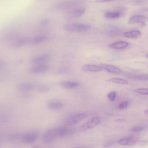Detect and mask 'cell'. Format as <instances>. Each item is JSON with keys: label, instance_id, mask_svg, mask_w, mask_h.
<instances>
[{"label": "cell", "instance_id": "obj_20", "mask_svg": "<svg viewBox=\"0 0 148 148\" xmlns=\"http://www.w3.org/2000/svg\"><path fill=\"white\" fill-rule=\"evenodd\" d=\"M107 81L122 84H126L128 83V82L126 79L118 78H111L108 79Z\"/></svg>", "mask_w": 148, "mask_h": 148}, {"label": "cell", "instance_id": "obj_26", "mask_svg": "<svg viewBox=\"0 0 148 148\" xmlns=\"http://www.w3.org/2000/svg\"><path fill=\"white\" fill-rule=\"evenodd\" d=\"M116 93L114 91H112L109 93L107 95V97L111 101H114L116 97Z\"/></svg>", "mask_w": 148, "mask_h": 148}, {"label": "cell", "instance_id": "obj_4", "mask_svg": "<svg viewBox=\"0 0 148 148\" xmlns=\"http://www.w3.org/2000/svg\"><path fill=\"white\" fill-rule=\"evenodd\" d=\"M38 136V134L37 132H30L23 135L22 137V140L25 143H31L36 140Z\"/></svg>", "mask_w": 148, "mask_h": 148}, {"label": "cell", "instance_id": "obj_30", "mask_svg": "<svg viewBox=\"0 0 148 148\" xmlns=\"http://www.w3.org/2000/svg\"><path fill=\"white\" fill-rule=\"evenodd\" d=\"M114 0H96V2L98 3H103L110 1Z\"/></svg>", "mask_w": 148, "mask_h": 148}, {"label": "cell", "instance_id": "obj_32", "mask_svg": "<svg viewBox=\"0 0 148 148\" xmlns=\"http://www.w3.org/2000/svg\"><path fill=\"white\" fill-rule=\"evenodd\" d=\"M144 0H135V3H142Z\"/></svg>", "mask_w": 148, "mask_h": 148}, {"label": "cell", "instance_id": "obj_23", "mask_svg": "<svg viewBox=\"0 0 148 148\" xmlns=\"http://www.w3.org/2000/svg\"><path fill=\"white\" fill-rule=\"evenodd\" d=\"M129 142V137L124 138L119 140L117 143L121 145H128Z\"/></svg>", "mask_w": 148, "mask_h": 148}, {"label": "cell", "instance_id": "obj_1", "mask_svg": "<svg viewBox=\"0 0 148 148\" xmlns=\"http://www.w3.org/2000/svg\"><path fill=\"white\" fill-rule=\"evenodd\" d=\"M73 132V130L64 127L52 128L47 131L44 134L42 140L45 143H49L56 138L66 136Z\"/></svg>", "mask_w": 148, "mask_h": 148}, {"label": "cell", "instance_id": "obj_16", "mask_svg": "<svg viewBox=\"0 0 148 148\" xmlns=\"http://www.w3.org/2000/svg\"><path fill=\"white\" fill-rule=\"evenodd\" d=\"M130 79L137 80H148V74H142L130 75L128 77Z\"/></svg>", "mask_w": 148, "mask_h": 148}, {"label": "cell", "instance_id": "obj_6", "mask_svg": "<svg viewBox=\"0 0 148 148\" xmlns=\"http://www.w3.org/2000/svg\"><path fill=\"white\" fill-rule=\"evenodd\" d=\"M148 21V18L145 16L136 15L131 16L128 22L130 24L143 23Z\"/></svg>", "mask_w": 148, "mask_h": 148}, {"label": "cell", "instance_id": "obj_7", "mask_svg": "<svg viewBox=\"0 0 148 148\" xmlns=\"http://www.w3.org/2000/svg\"><path fill=\"white\" fill-rule=\"evenodd\" d=\"M85 12L83 8H78L71 10L67 13V16L70 18H78L82 15Z\"/></svg>", "mask_w": 148, "mask_h": 148}, {"label": "cell", "instance_id": "obj_11", "mask_svg": "<svg viewBox=\"0 0 148 148\" xmlns=\"http://www.w3.org/2000/svg\"><path fill=\"white\" fill-rule=\"evenodd\" d=\"M128 43L125 41H118L112 43L109 45L110 48L116 49H124L128 45Z\"/></svg>", "mask_w": 148, "mask_h": 148}, {"label": "cell", "instance_id": "obj_31", "mask_svg": "<svg viewBox=\"0 0 148 148\" xmlns=\"http://www.w3.org/2000/svg\"><path fill=\"white\" fill-rule=\"evenodd\" d=\"M125 119H116L114 120V121L116 123H122L124 122Z\"/></svg>", "mask_w": 148, "mask_h": 148}, {"label": "cell", "instance_id": "obj_5", "mask_svg": "<svg viewBox=\"0 0 148 148\" xmlns=\"http://www.w3.org/2000/svg\"><path fill=\"white\" fill-rule=\"evenodd\" d=\"M100 121V119L98 117H94L88 122L83 124L81 127V130L82 131H84L88 128H93L99 124Z\"/></svg>", "mask_w": 148, "mask_h": 148}, {"label": "cell", "instance_id": "obj_27", "mask_svg": "<svg viewBox=\"0 0 148 148\" xmlns=\"http://www.w3.org/2000/svg\"><path fill=\"white\" fill-rule=\"evenodd\" d=\"M38 90L41 92H45L49 90V88L47 86H40L37 88Z\"/></svg>", "mask_w": 148, "mask_h": 148}, {"label": "cell", "instance_id": "obj_18", "mask_svg": "<svg viewBox=\"0 0 148 148\" xmlns=\"http://www.w3.org/2000/svg\"><path fill=\"white\" fill-rule=\"evenodd\" d=\"M121 15V13L119 11H107L105 12L104 16L107 18H118Z\"/></svg>", "mask_w": 148, "mask_h": 148}, {"label": "cell", "instance_id": "obj_29", "mask_svg": "<svg viewBox=\"0 0 148 148\" xmlns=\"http://www.w3.org/2000/svg\"><path fill=\"white\" fill-rule=\"evenodd\" d=\"M136 143H137L138 145L140 146H144L146 145L147 143L145 141H140L137 142Z\"/></svg>", "mask_w": 148, "mask_h": 148}, {"label": "cell", "instance_id": "obj_8", "mask_svg": "<svg viewBox=\"0 0 148 148\" xmlns=\"http://www.w3.org/2000/svg\"><path fill=\"white\" fill-rule=\"evenodd\" d=\"M49 66L45 64H41L31 68L29 71L33 73H39L45 72L48 70Z\"/></svg>", "mask_w": 148, "mask_h": 148}, {"label": "cell", "instance_id": "obj_33", "mask_svg": "<svg viewBox=\"0 0 148 148\" xmlns=\"http://www.w3.org/2000/svg\"><path fill=\"white\" fill-rule=\"evenodd\" d=\"M142 10L144 12H148V7L143 8Z\"/></svg>", "mask_w": 148, "mask_h": 148}, {"label": "cell", "instance_id": "obj_15", "mask_svg": "<svg viewBox=\"0 0 148 148\" xmlns=\"http://www.w3.org/2000/svg\"><path fill=\"white\" fill-rule=\"evenodd\" d=\"M36 87V86L32 84L26 83L21 84L18 85V88L21 91H28L33 90Z\"/></svg>", "mask_w": 148, "mask_h": 148}, {"label": "cell", "instance_id": "obj_35", "mask_svg": "<svg viewBox=\"0 0 148 148\" xmlns=\"http://www.w3.org/2000/svg\"><path fill=\"white\" fill-rule=\"evenodd\" d=\"M146 57L148 58V53H147L146 55Z\"/></svg>", "mask_w": 148, "mask_h": 148}, {"label": "cell", "instance_id": "obj_19", "mask_svg": "<svg viewBox=\"0 0 148 148\" xmlns=\"http://www.w3.org/2000/svg\"><path fill=\"white\" fill-rule=\"evenodd\" d=\"M63 106L62 103L58 102H52L48 105V108L52 110H57L61 109Z\"/></svg>", "mask_w": 148, "mask_h": 148}, {"label": "cell", "instance_id": "obj_2", "mask_svg": "<svg viewBox=\"0 0 148 148\" xmlns=\"http://www.w3.org/2000/svg\"><path fill=\"white\" fill-rule=\"evenodd\" d=\"M64 29L66 30L74 32H81L88 30L91 26L90 25L85 23H74L66 25Z\"/></svg>", "mask_w": 148, "mask_h": 148}, {"label": "cell", "instance_id": "obj_34", "mask_svg": "<svg viewBox=\"0 0 148 148\" xmlns=\"http://www.w3.org/2000/svg\"><path fill=\"white\" fill-rule=\"evenodd\" d=\"M144 112L145 114L148 115V109L145 110Z\"/></svg>", "mask_w": 148, "mask_h": 148}, {"label": "cell", "instance_id": "obj_21", "mask_svg": "<svg viewBox=\"0 0 148 148\" xmlns=\"http://www.w3.org/2000/svg\"><path fill=\"white\" fill-rule=\"evenodd\" d=\"M46 38L45 36H40L32 38V44H37L44 41Z\"/></svg>", "mask_w": 148, "mask_h": 148}, {"label": "cell", "instance_id": "obj_14", "mask_svg": "<svg viewBox=\"0 0 148 148\" xmlns=\"http://www.w3.org/2000/svg\"><path fill=\"white\" fill-rule=\"evenodd\" d=\"M49 58L47 54H42L35 57L33 59V62L35 64H41L47 61Z\"/></svg>", "mask_w": 148, "mask_h": 148}, {"label": "cell", "instance_id": "obj_12", "mask_svg": "<svg viewBox=\"0 0 148 148\" xmlns=\"http://www.w3.org/2000/svg\"><path fill=\"white\" fill-rule=\"evenodd\" d=\"M142 35L141 32L138 30L127 32L123 34L125 37L130 38L136 39L140 37Z\"/></svg>", "mask_w": 148, "mask_h": 148}, {"label": "cell", "instance_id": "obj_28", "mask_svg": "<svg viewBox=\"0 0 148 148\" xmlns=\"http://www.w3.org/2000/svg\"><path fill=\"white\" fill-rule=\"evenodd\" d=\"M115 143V141L114 140H111L108 141L104 144L103 146L105 147H107L111 146Z\"/></svg>", "mask_w": 148, "mask_h": 148}, {"label": "cell", "instance_id": "obj_9", "mask_svg": "<svg viewBox=\"0 0 148 148\" xmlns=\"http://www.w3.org/2000/svg\"><path fill=\"white\" fill-rule=\"evenodd\" d=\"M100 66L108 72L113 73H119L121 72V70L115 66L106 64H101Z\"/></svg>", "mask_w": 148, "mask_h": 148}, {"label": "cell", "instance_id": "obj_25", "mask_svg": "<svg viewBox=\"0 0 148 148\" xmlns=\"http://www.w3.org/2000/svg\"><path fill=\"white\" fill-rule=\"evenodd\" d=\"M128 104L127 100L125 101L120 103L119 105V108L120 110H123L125 108Z\"/></svg>", "mask_w": 148, "mask_h": 148}, {"label": "cell", "instance_id": "obj_13", "mask_svg": "<svg viewBox=\"0 0 148 148\" xmlns=\"http://www.w3.org/2000/svg\"><path fill=\"white\" fill-rule=\"evenodd\" d=\"M59 84L63 87L68 89L75 88L79 85L77 82L70 81H62L59 83Z\"/></svg>", "mask_w": 148, "mask_h": 148}, {"label": "cell", "instance_id": "obj_24", "mask_svg": "<svg viewBox=\"0 0 148 148\" xmlns=\"http://www.w3.org/2000/svg\"><path fill=\"white\" fill-rule=\"evenodd\" d=\"M145 126L143 125L137 126L132 128L131 131L133 132H138L142 131L145 129Z\"/></svg>", "mask_w": 148, "mask_h": 148}, {"label": "cell", "instance_id": "obj_22", "mask_svg": "<svg viewBox=\"0 0 148 148\" xmlns=\"http://www.w3.org/2000/svg\"><path fill=\"white\" fill-rule=\"evenodd\" d=\"M134 91L135 92L140 95H148V88H137L134 90Z\"/></svg>", "mask_w": 148, "mask_h": 148}, {"label": "cell", "instance_id": "obj_3", "mask_svg": "<svg viewBox=\"0 0 148 148\" xmlns=\"http://www.w3.org/2000/svg\"><path fill=\"white\" fill-rule=\"evenodd\" d=\"M87 115L85 113L76 114L68 118L65 121V124L69 126L75 124L84 119Z\"/></svg>", "mask_w": 148, "mask_h": 148}, {"label": "cell", "instance_id": "obj_10", "mask_svg": "<svg viewBox=\"0 0 148 148\" xmlns=\"http://www.w3.org/2000/svg\"><path fill=\"white\" fill-rule=\"evenodd\" d=\"M82 69L84 71L92 72L100 71L102 70L100 66L93 64H85L83 66Z\"/></svg>", "mask_w": 148, "mask_h": 148}, {"label": "cell", "instance_id": "obj_17", "mask_svg": "<svg viewBox=\"0 0 148 148\" xmlns=\"http://www.w3.org/2000/svg\"><path fill=\"white\" fill-rule=\"evenodd\" d=\"M32 38H23L18 40L16 43L17 47H20L25 45L32 43Z\"/></svg>", "mask_w": 148, "mask_h": 148}]
</instances>
